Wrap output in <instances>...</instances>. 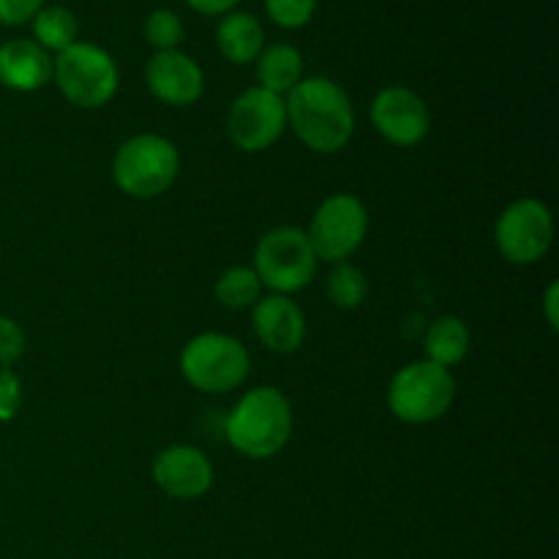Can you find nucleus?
<instances>
[{"mask_svg": "<svg viewBox=\"0 0 559 559\" xmlns=\"http://www.w3.org/2000/svg\"><path fill=\"white\" fill-rule=\"evenodd\" d=\"M287 126L309 151L331 156L347 147L355 131V109L338 82L328 76L300 80L287 96Z\"/></svg>", "mask_w": 559, "mask_h": 559, "instance_id": "nucleus-1", "label": "nucleus"}, {"mask_svg": "<svg viewBox=\"0 0 559 559\" xmlns=\"http://www.w3.org/2000/svg\"><path fill=\"white\" fill-rule=\"evenodd\" d=\"M293 404L278 388L262 385L246 393L227 418V440L249 459H271L293 437Z\"/></svg>", "mask_w": 559, "mask_h": 559, "instance_id": "nucleus-2", "label": "nucleus"}, {"mask_svg": "<svg viewBox=\"0 0 559 559\" xmlns=\"http://www.w3.org/2000/svg\"><path fill=\"white\" fill-rule=\"evenodd\" d=\"M180 173V153L162 134H136L118 147L112 158V180L126 197L156 200L167 194Z\"/></svg>", "mask_w": 559, "mask_h": 559, "instance_id": "nucleus-3", "label": "nucleus"}, {"mask_svg": "<svg viewBox=\"0 0 559 559\" xmlns=\"http://www.w3.org/2000/svg\"><path fill=\"white\" fill-rule=\"evenodd\" d=\"M456 399V380L451 369L431 364V360H415L396 371L388 388V407L402 424L424 426L440 420Z\"/></svg>", "mask_w": 559, "mask_h": 559, "instance_id": "nucleus-4", "label": "nucleus"}, {"mask_svg": "<svg viewBox=\"0 0 559 559\" xmlns=\"http://www.w3.org/2000/svg\"><path fill=\"white\" fill-rule=\"evenodd\" d=\"M52 80L74 107L102 109L118 93V66L107 49L74 41L52 60Z\"/></svg>", "mask_w": 559, "mask_h": 559, "instance_id": "nucleus-5", "label": "nucleus"}, {"mask_svg": "<svg viewBox=\"0 0 559 559\" xmlns=\"http://www.w3.org/2000/svg\"><path fill=\"white\" fill-rule=\"evenodd\" d=\"M249 349L227 333H200L180 353V374L202 393H229L249 377Z\"/></svg>", "mask_w": 559, "mask_h": 559, "instance_id": "nucleus-6", "label": "nucleus"}, {"mask_svg": "<svg viewBox=\"0 0 559 559\" xmlns=\"http://www.w3.org/2000/svg\"><path fill=\"white\" fill-rule=\"evenodd\" d=\"M317 254L298 227H276L265 233L254 251V273L273 295L300 293L317 276Z\"/></svg>", "mask_w": 559, "mask_h": 559, "instance_id": "nucleus-7", "label": "nucleus"}, {"mask_svg": "<svg viewBox=\"0 0 559 559\" xmlns=\"http://www.w3.org/2000/svg\"><path fill=\"white\" fill-rule=\"evenodd\" d=\"M366 233H369V211L364 202L355 194H333L320 202L311 216L306 238H309L317 260L338 265L364 246Z\"/></svg>", "mask_w": 559, "mask_h": 559, "instance_id": "nucleus-8", "label": "nucleus"}, {"mask_svg": "<svg viewBox=\"0 0 559 559\" xmlns=\"http://www.w3.org/2000/svg\"><path fill=\"white\" fill-rule=\"evenodd\" d=\"M495 240L500 254L511 265H535L549 254L555 243V218L540 200L524 197L511 202L497 218Z\"/></svg>", "mask_w": 559, "mask_h": 559, "instance_id": "nucleus-9", "label": "nucleus"}, {"mask_svg": "<svg viewBox=\"0 0 559 559\" xmlns=\"http://www.w3.org/2000/svg\"><path fill=\"white\" fill-rule=\"evenodd\" d=\"M287 129V104L265 87H249L233 102L227 115V134L243 153L267 151Z\"/></svg>", "mask_w": 559, "mask_h": 559, "instance_id": "nucleus-10", "label": "nucleus"}, {"mask_svg": "<svg viewBox=\"0 0 559 559\" xmlns=\"http://www.w3.org/2000/svg\"><path fill=\"white\" fill-rule=\"evenodd\" d=\"M371 123L391 145L413 147L429 136L431 115L424 98L404 85L385 87L371 102Z\"/></svg>", "mask_w": 559, "mask_h": 559, "instance_id": "nucleus-11", "label": "nucleus"}, {"mask_svg": "<svg viewBox=\"0 0 559 559\" xmlns=\"http://www.w3.org/2000/svg\"><path fill=\"white\" fill-rule=\"evenodd\" d=\"M153 480L175 500H197L213 486V464L200 448L169 445L153 462Z\"/></svg>", "mask_w": 559, "mask_h": 559, "instance_id": "nucleus-12", "label": "nucleus"}, {"mask_svg": "<svg viewBox=\"0 0 559 559\" xmlns=\"http://www.w3.org/2000/svg\"><path fill=\"white\" fill-rule=\"evenodd\" d=\"M145 82L153 96L169 107H189L202 96V87H205V76L197 60L178 49L153 55L145 66Z\"/></svg>", "mask_w": 559, "mask_h": 559, "instance_id": "nucleus-13", "label": "nucleus"}, {"mask_svg": "<svg viewBox=\"0 0 559 559\" xmlns=\"http://www.w3.org/2000/svg\"><path fill=\"white\" fill-rule=\"evenodd\" d=\"M254 333L276 355H293L304 347L306 338V317L295 300L287 295H267V298L257 300L254 314Z\"/></svg>", "mask_w": 559, "mask_h": 559, "instance_id": "nucleus-14", "label": "nucleus"}, {"mask_svg": "<svg viewBox=\"0 0 559 559\" xmlns=\"http://www.w3.org/2000/svg\"><path fill=\"white\" fill-rule=\"evenodd\" d=\"M52 80V58L31 38H11L0 47V85L33 93Z\"/></svg>", "mask_w": 559, "mask_h": 559, "instance_id": "nucleus-15", "label": "nucleus"}, {"mask_svg": "<svg viewBox=\"0 0 559 559\" xmlns=\"http://www.w3.org/2000/svg\"><path fill=\"white\" fill-rule=\"evenodd\" d=\"M216 44L229 63L246 66L254 63L262 49H265V33H262L257 16L246 14V11H229V14H224L222 25H218Z\"/></svg>", "mask_w": 559, "mask_h": 559, "instance_id": "nucleus-16", "label": "nucleus"}, {"mask_svg": "<svg viewBox=\"0 0 559 559\" xmlns=\"http://www.w3.org/2000/svg\"><path fill=\"white\" fill-rule=\"evenodd\" d=\"M426 360L442 366V369H453L462 364L469 353V328L462 317H440L429 325L424 338Z\"/></svg>", "mask_w": 559, "mask_h": 559, "instance_id": "nucleus-17", "label": "nucleus"}, {"mask_svg": "<svg viewBox=\"0 0 559 559\" xmlns=\"http://www.w3.org/2000/svg\"><path fill=\"white\" fill-rule=\"evenodd\" d=\"M257 76H260V87L276 96L289 93L304 80V55L293 44H273L262 49L257 58Z\"/></svg>", "mask_w": 559, "mask_h": 559, "instance_id": "nucleus-18", "label": "nucleus"}, {"mask_svg": "<svg viewBox=\"0 0 559 559\" xmlns=\"http://www.w3.org/2000/svg\"><path fill=\"white\" fill-rule=\"evenodd\" d=\"M80 22L66 5H47L33 16V36L36 44L47 52H63L76 41Z\"/></svg>", "mask_w": 559, "mask_h": 559, "instance_id": "nucleus-19", "label": "nucleus"}, {"mask_svg": "<svg viewBox=\"0 0 559 559\" xmlns=\"http://www.w3.org/2000/svg\"><path fill=\"white\" fill-rule=\"evenodd\" d=\"M216 300L224 306V309H254V304L260 300L262 293V284L257 278L254 267H246V265H235L227 267V271L218 276L216 282Z\"/></svg>", "mask_w": 559, "mask_h": 559, "instance_id": "nucleus-20", "label": "nucleus"}, {"mask_svg": "<svg viewBox=\"0 0 559 559\" xmlns=\"http://www.w3.org/2000/svg\"><path fill=\"white\" fill-rule=\"evenodd\" d=\"M369 295V282H366L364 271L349 262H338L333 273L328 276V298L336 309H358Z\"/></svg>", "mask_w": 559, "mask_h": 559, "instance_id": "nucleus-21", "label": "nucleus"}, {"mask_svg": "<svg viewBox=\"0 0 559 559\" xmlns=\"http://www.w3.org/2000/svg\"><path fill=\"white\" fill-rule=\"evenodd\" d=\"M145 38L158 52L178 49V44L183 41V22H180V16L175 11L156 9L145 20Z\"/></svg>", "mask_w": 559, "mask_h": 559, "instance_id": "nucleus-22", "label": "nucleus"}, {"mask_svg": "<svg viewBox=\"0 0 559 559\" xmlns=\"http://www.w3.org/2000/svg\"><path fill=\"white\" fill-rule=\"evenodd\" d=\"M265 9L278 27L295 31L314 16L317 0H265Z\"/></svg>", "mask_w": 559, "mask_h": 559, "instance_id": "nucleus-23", "label": "nucleus"}, {"mask_svg": "<svg viewBox=\"0 0 559 559\" xmlns=\"http://www.w3.org/2000/svg\"><path fill=\"white\" fill-rule=\"evenodd\" d=\"M25 353V331L11 317H0V366H9Z\"/></svg>", "mask_w": 559, "mask_h": 559, "instance_id": "nucleus-24", "label": "nucleus"}, {"mask_svg": "<svg viewBox=\"0 0 559 559\" xmlns=\"http://www.w3.org/2000/svg\"><path fill=\"white\" fill-rule=\"evenodd\" d=\"M44 9V0H0V25H22Z\"/></svg>", "mask_w": 559, "mask_h": 559, "instance_id": "nucleus-25", "label": "nucleus"}, {"mask_svg": "<svg viewBox=\"0 0 559 559\" xmlns=\"http://www.w3.org/2000/svg\"><path fill=\"white\" fill-rule=\"evenodd\" d=\"M16 409V380L9 371H0V418H9Z\"/></svg>", "mask_w": 559, "mask_h": 559, "instance_id": "nucleus-26", "label": "nucleus"}, {"mask_svg": "<svg viewBox=\"0 0 559 559\" xmlns=\"http://www.w3.org/2000/svg\"><path fill=\"white\" fill-rule=\"evenodd\" d=\"M186 3L200 11V14H229L238 0H186Z\"/></svg>", "mask_w": 559, "mask_h": 559, "instance_id": "nucleus-27", "label": "nucleus"}, {"mask_svg": "<svg viewBox=\"0 0 559 559\" xmlns=\"http://www.w3.org/2000/svg\"><path fill=\"white\" fill-rule=\"evenodd\" d=\"M557 295H559V287H557V284H551V287L546 289V298H544L546 320H549V325L555 328V331H557V322H559V317H557Z\"/></svg>", "mask_w": 559, "mask_h": 559, "instance_id": "nucleus-28", "label": "nucleus"}]
</instances>
